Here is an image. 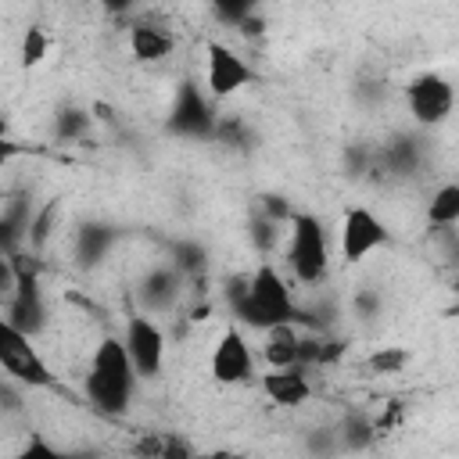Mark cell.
Segmentation results:
<instances>
[{
  "label": "cell",
  "mask_w": 459,
  "mask_h": 459,
  "mask_svg": "<svg viewBox=\"0 0 459 459\" xmlns=\"http://www.w3.org/2000/svg\"><path fill=\"white\" fill-rule=\"evenodd\" d=\"M226 305L230 312L251 326V330H265L276 323H294L298 319V305L294 294L283 280V273L273 262H262L255 273L247 276H233L226 280Z\"/></svg>",
  "instance_id": "obj_1"
},
{
  "label": "cell",
  "mask_w": 459,
  "mask_h": 459,
  "mask_svg": "<svg viewBox=\"0 0 459 459\" xmlns=\"http://www.w3.org/2000/svg\"><path fill=\"white\" fill-rule=\"evenodd\" d=\"M136 380L140 377L126 355L122 337H115V333L100 337L93 355H90L86 380H82L90 405L104 416H126L133 405V394H136Z\"/></svg>",
  "instance_id": "obj_2"
},
{
  "label": "cell",
  "mask_w": 459,
  "mask_h": 459,
  "mask_svg": "<svg viewBox=\"0 0 459 459\" xmlns=\"http://www.w3.org/2000/svg\"><path fill=\"white\" fill-rule=\"evenodd\" d=\"M287 230V265L294 273L298 283L316 287L326 280L330 273V240H326V226L319 215L312 212H294Z\"/></svg>",
  "instance_id": "obj_3"
},
{
  "label": "cell",
  "mask_w": 459,
  "mask_h": 459,
  "mask_svg": "<svg viewBox=\"0 0 459 459\" xmlns=\"http://www.w3.org/2000/svg\"><path fill=\"white\" fill-rule=\"evenodd\" d=\"M0 369L25 387L54 384V373H50L47 359L39 355V348L32 344V337L25 330H18L4 312H0Z\"/></svg>",
  "instance_id": "obj_4"
},
{
  "label": "cell",
  "mask_w": 459,
  "mask_h": 459,
  "mask_svg": "<svg viewBox=\"0 0 459 459\" xmlns=\"http://www.w3.org/2000/svg\"><path fill=\"white\" fill-rule=\"evenodd\" d=\"M405 108L416 126L434 129V126L448 122V115L455 108V86L441 72H420L405 86Z\"/></svg>",
  "instance_id": "obj_5"
},
{
  "label": "cell",
  "mask_w": 459,
  "mask_h": 459,
  "mask_svg": "<svg viewBox=\"0 0 459 459\" xmlns=\"http://www.w3.org/2000/svg\"><path fill=\"white\" fill-rule=\"evenodd\" d=\"M258 79V72L226 43L208 39L204 43V90L212 100H226L233 93H240L244 86H251Z\"/></svg>",
  "instance_id": "obj_6"
},
{
  "label": "cell",
  "mask_w": 459,
  "mask_h": 459,
  "mask_svg": "<svg viewBox=\"0 0 459 459\" xmlns=\"http://www.w3.org/2000/svg\"><path fill=\"white\" fill-rule=\"evenodd\" d=\"M126 355L136 369L140 380H154L165 366V330L151 319V312H133L126 319V333H122Z\"/></svg>",
  "instance_id": "obj_7"
},
{
  "label": "cell",
  "mask_w": 459,
  "mask_h": 459,
  "mask_svg": "<svg viewBox=\"0 0 459 459\" xmlns=\"http://www.w3.org/2000/svg\"><path fill=\"white\" fill-rule=\"evenodd\" d=\"M169 129L176 136H190V140H208L219 133V118H215V108H212V97L201 93L197 82H179L176 90V100H172V111H169Z\"/></svg>",
  "instance_id": "obj_8"
},
{
  "label": "cell",
  "mask_w": 459,
  "mask_h": 459,
  "mask_svg": "<svg viewBox=\"0 0 459 459\" xmlns=\"http://www.w3.org/2000/svg\"><path fill=\"white\" fill-rule=\"evenodd\" d=\"M387 240H391V233H387L384 219H380L373 208L351 204V208L344 212V219H341V258H344L348 265H359L366 255L380 251Z\"/></svg>",
  "instance_id": "obj_9"
},
{
  "label": "cell",
  "mask_w": 459,
  "mask_h": 459,
  "mask_svg": "<svg viewBox=\"0 0 459 459\" xmlns=\"http://www.w3.org/2000/svg\"><path fill=\"white\" fill-rule=\"evenodd\" d=\"M208 373L215 384L222 387H233V384H247L255 377V351L244 337L240 326H226L212 348V359H208Z\"/></svg>",
  "instance_id": "obj_10"
},
{
  "label": "cell",
  "mask_w": 459,
  "mask_h": 459,
  "mask_svg": "<svg viewBox=\"0 0 459 459\" xmlns=\"http://www.w3.org/2000/svg\"><path fill=\"white\" fill-rule=\"evenodd\" d=\"M258 387L273 405H283V409H301L312 398V380L301 366H276L258 377Z\"/></svg>",
  "instance_id": "obj_11"
},
{
  "label": "cell",
  "mask_w": 459,
  "mask_h": 459,
  "mask_svg": "<svg viewBox=\"0 0 459 459\" xmlns=\"http://www.w3.org/2000/svg\"><path fill=\"white\" fill-rule=\"evenodd\" d=\"M183 283H186V276H183L172 262L151 269V273L140 280V290H136L143 312H172V308L179 305V298H183Z\"/></svg>",
  "instance_id": "obj_12"
},
{
  "label": "cell",
  "mask_w": 459,
  "mask_h": 459,
  "mask_svg": "<svg viewBox=\"0 0 459 459\" xmlns=\"http://www.w3.org/2000/svg\"><path fill=\"white\" fill-rule=\"evenodd\" d=\"M172 47H176V36L165 32L161 25H154V22H133V29H129V54L136 61L158 65V61H165L172 54Z\"/></svg>",
  "instance_id": "obj_13"
},
{
  "label": "cell",
  "mask_w": 459,
  "mask_h": 459,
  "mask_svg": "<svg viewBox=\"0 0 459 459\" xmlns=\"http://www.w3.org/2000/svg\"><path fill=\"white\" fill-rule=\"evenodd\" d=\"M265 344H262V359L269 369L276 366H298V348H301V330L294 323H276L265 326Z\"/></svg>",
  "instance_id": "obj_14"
},
{
  "label": "cell",
  "mask_w": 459,
  "mask_h": 459,
  "mask_svg": "<svg viewBox=\"0 0 459 459\" xmlns=\"http://www.w3.org/2000/svg\"><path fill=\"white\" fill-rule=\"evenodd\" d=\"M115 237H118L115 226H108V222H86V226L79 230V237H75V255H79V262H82V265H100L104 255L111 251Z\"/></svg>",
  "instance_id": "obj_15"
},
{
  "label": "cell",
  "mask_w": 459,
  "mask_h": 459,
  "mask_svg": "<svg viewBox=\"0 0 459 459\" xmlns=\"http://www.w3.org/2000/svg\"><path fill=\"white\" fill-rule=\"evenodd\" d=\"M29 219H32L29 201H11V204L0 212V255H11V251H18V247H25Z\"/></svg>",
  "instance_id": "obj_16"
},
{
  "label": "cell",
  "mask_w": 459,
  "mask_h": 459,
  "mask_svg": "<svg viewBox=\"0 0 459 459\" xmlns=\"http://www.w3.org/2000/svg\"><path fill=\"white\" fill-rule=\"evenodd\" d=\"M427 219L437 230H452L459 222V186L455 183H445V186L434 190L430 208H427Z\"/></svg>",
  "instance_id": "obj_17"
},
{
  "label": "cell",
  "mask_w": 459,
  "mask_h": 459,
  "mask_svg": "<svg viewBox=\"0 0 459 459\" xmlns=\"http://www.w3.org/2000/svg\"><path fill=\"white\" fill-rule=\"evenodd\" d=\"M57 219H61V204H57V201H47L39 212H32L29 233H25V247L39 255V251L47 247V240H50V233H54V226H57Z\"/></svg>",
  "instance_id": "obj_18"
},
{
  "label": "cell",
  "mask_w": 459,
  "mask_h": 459,
  "mask_svg": "<svg viewBox=\"0 0 459 459\" xmlns=\"http://www.w3.org/2000/svg\"><path fill=\"white\" fill-rule=\"evenodd\" d=\"M47 50H50V39L43 32V25H29L22 32V47H18V65L22 68H39L47 61Z\"/></svg>",
  "instance_id": "obj_19"
},
{
  "label": "cell",
  "mask_w": 459,
  "mask_h": 459,
  "mask_svg": "<svg viewBox=\"0 0 459 459\" xmlns=\"http://www.w3.org/2000/svg\"><path fill=\"white\" fill-rule=\"evenodd\" d=\"M409 348H402V344H387V348H377V351H369V359H366V369L369 373H377V377H391V373H402L405 366H409Z\"/></svg>",
  "instance_id": "obj_20"
},
{
  "label": "cell",
  "mask_w": 459,
  "mask_h": 459,
  "mask_svg": "<svg viewBox=\"0 0 459 459\" xmlns=\"http://www.w3.org/2000/svg\"><path fill=\"white\" fill-rule=\"evenodd\" d=\"M204 262H208V255H204L201 244H194V240H176V244H172V265H176L186 280H194L197 273H204Z\"/></svg>",
  "instance_id": "obj_21"
},
{
  "label": "cell",
  "mask_w": 459,
  "mask_h": 459,
  "mask_svg": "<svg viewBox=\"0 0 459 459\" xmlns=\"http://www.w3.org/2000/svg\"><path fill=\"white\" fill-rule=\"evenodd\" d=\"M90 111L86 108H65L57 118H54V136L57 140H82L90 133Z\"/></svg>",
  "instance_id": "obj_22"
},
{
  "label": "cell",
  "mask_w": 459,
  "mask_h": 459,
  "mask_svg": "<svg viewBox=\"0 0 459 459\" xmlns=\"http://www.w3.org/2000/svg\"><path fill=\"white\" fill-rule=\"evenodd\" d=\"M276 226H280V222H276V219H265V215H258V219L251 222V240H255L258 251H269V247L276 244V237H280Z\"/></svg>",
  "instance_id": "obj_23"
},
{
  "label": "cell",
  "mask_w": 459,
  "mask_h": 459,
  "mask_svg": "<svg viewBox=\"0 0 459 459\" xmlns=\"http://www.w3.org/2000/svg\"><path fill=\"white\" fill-rule=\"evenodd\" d=\"M258 215H265V219H276V222H287V219L294 215V208H290L283 197H273V194H265V197L258 201Z\"/></svg>",
  "instance_id": "obj_24"
},
{
  "label": "cell",
  "mask_w": 459,
  "mask_h": 459,
  "mask_svg": "<svg viewBox=\"0 0 459 459\" xmlns=\"http://www.w3.org/2000/svg\"><path fill=\"white\" fill-rule=\"evenodd\" d=\"M219 4V11L230 18V22H244L255 7H258V0H215Z\"/></svg>",
  "instance_id": "obj_25"
},
{
  "label": "cell",
  "mask_w": 459,
  "mask_h": 459,
  "mask_svg": "<svg viewBox=\"0 0 459 459\" xmlns=\"http://www.w3.org/2000/svg\"><path fill=\"white\" fill-rule=\"evenodd\" d=\"M11 294H14V269H11V258L0 255V308L7 305Z\"/></svg>",
  "instance_id": "obj_26"
},
{
  "label": "cell",
  "mask_w": 459,
  "mask_h": 459,
  "mask_svg": "<svg viewBox=\"0 0 459 459\" xmlns=\"http://www.w3.org/2000/svg\"><path fill=\"white\" fill-rule=\"evenodd\" d=\"M29 147L25 143H14L11 136H0V169L7 165V161H14V158H22Z\"/></svg>",
  "instance_id": "obj_27"
},
{
  "label": "cell",
  "mask_w": 459,
  "mask_h": 459,
  "mask_svg": "<svg viewBox=\"0 0 459 459\" xmlns=\"http://www.w3.org/2000/svg\"><path fill=\"white\" fill-rule=\"evenodd\" d=\"M377 308H380V298H377L373 290H362V294L355 298V312H359V316H373Z\"/></svg>",
  "instance_id": "obj_28"
},
{
  "label": "cell",
  "mask_w": 459,
  "mask_h": 459,
  "mask_svg": "<svg viewBox=\"0 0 459 459\" xmlns=\"http://www.w3.org/2000/svg\"><path fill=\"white\" fill-rule=\"evenodd\" d=\"M97 4H100V7L108 11V14H129L136 0H97Z\"/></svg>",
  "instance_id": "obj_29"
},
{
  "label": "cell",
  "mask_w": 459,
  "mask_h": 459,
  "mask_svg": "<svg viewBox=\"0 0 459 459\" xmlns=\"http://www.w3.org/2000/svg\"><path fill=\"white\" fill-rule=\"evenodd\" d=\"M0 136H7V118H0Z\"/></svg>",
  "instance_id": "obj_30"
}]
</instances>
